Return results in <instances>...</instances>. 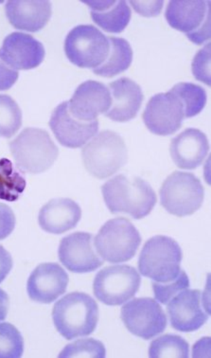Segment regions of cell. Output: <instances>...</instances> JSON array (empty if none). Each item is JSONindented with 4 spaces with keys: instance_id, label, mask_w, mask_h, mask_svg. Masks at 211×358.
<instances>
[{
    "instance_id": "1",
    "label": "cell",
    "mask_w": 211,
    "mask_h": 358,
    "mask_svg": "<svg viewBox=\"0 0 211 358\" xmlns=\"http://www.w3.org/2000/svg\"><path fill=\"white\" fill-rule=\"evenodd\" d=\"M106 205L111 213H126L133 219H143L157 204L154 189L144 179L119 175L101 187Z\"/></svg>"
},
{
    "instance_id": "2",
    "label": "cell",
    "mask_w": 211,
    "mask_h": 358,
    "mask_svg": "<svg viewBox=\"0 0 211 358\" xmlns=\"http://www.w3.org/2000/svg\"><path fill=\"white\" fill-rule=\"evenodd\" d=\"M52 320L56 330L69 341L92 335L99 322L98 304L87 294L69 293L55 303Z\"/></svg>"
},
{
    "instance_id": "3",
    "label": "cell",
    "mask_w": 211,
    "mask_h": 358,
    "mask_svg": "<svg viewBox=\"0 0 211 358\" xmlns=\"http://www.w3.org/2000/svg\"><path fill=\"white\" fill-rule=\"evenodd\" d=\"M10 149L17 168L33 175L49 170L59 155L58 147L50 134L34 127L24 129L10 141Z\"/></svg>"
},
{
    "instance_id": "4",
    "label": "cell",
    "mask_w": 211,
    "mask_h": 358,
    "mask_svg": "<svg viewBox=\"0 0 211 358\" xmlns=\"http://www.w3.org/2000/svg\"><path fill=\"white\" fill-rule=\"evenodd\" d=\"M82 159L85 169L94 178H110L126 164V144L114 131H103L82 148Z\"/></svg>"
},
{
    "instance_id": "5",
    "label": "cell",
    "mask_w": 211,
    "mask_h": 358,
    "mask_svg": "<svg viewBox=\"0 0 211 358\" xmlns=\"http://www.w3.org/2000/svg\"><path fill=\"white\" fill-rule=\"evenodd\" d=\"M182 250L173 238L157 235L145 243L138 260V269L144 277L157 282H169L178 276Z\"/></svg>"
},
{
    "instance_id": "6",
    "label": "cell",
    "mask_w": 211,
    "mask_h": 358,
    "mask_svg": "<svg viewBox=\"0 0 211 358\" xmlns=\"http://www.w3.org/2000/svg\"><path fill=\"white\" fill-rule=\"evenodd\" d=\"M140 244V232L124 217L106 222L94 240L98 255L113 264L124 263L135 257Z\"/></svg>"
},
{
    "instance_id": "7",
    "label": "cell",
    "mask_w": 211,
    "mask_h": 358,
    "mask_svg": "<svg viewBox=\"0 0 211 358\" xmlns=\"http://www.w3.org/2000/svg\"><path fill=\"white\" fill-rule=\"evenodd\" d=\"M159 194L160 203L168 213L184 217L201 208L205 189L194 173L175 172L165 179Z\"/></svg>"
},
{
    "instance_id": "8",
    "label": "cell",
    "mask_w": 211,
    "mask_h": 358,
    "mask_svg": "<svg viewBox=\"0 0 211 358\" xmlns=\"http://www.w3.org/2000/svg\"><path fill=\"white\" fill-rule=\"evenodd\" d=\"M109 50L108 37L92 25L75 27L66 37V57L79 68H99L108 57Z\"/></svg>"
},
{
    "instance_id": "9",
    "label": "cell",
    "mask_w": 211,
    "mask_h": 358,
    "mask_svg": "<svg viewBox=\"0 0 211 358\" xmlns=\"http://www.w3.org/2000/svg\"><path fill=\"white\" fill-rule=\"evenodd\" d=\"M140 275L135 267L112 266L96 275L93 291L101 303L117 306L132 299L140 289Z\"/></svg>"
},
{
    "instance_id": "10",
    "label": "cell",
    "mask_w": 211,
    "mask_h": 358,
    "mask_svg": "<svg viewBox=\"0 0 211 358\" xmlns=\"http://www.w3.org/2000/svg\"><path fill=\"white\" fill-rule=\"evenodd\" d=\"M166 20L172 28L187 34L194 44L201 45L210 39V2H169L165 13Z\"/></svg>"
},
{
    "instance_id": "11",
    "label": "cell",
    "mask_w": 211,
    "mask_h": 358,
    "mask_svg": "<svg viewBox=\"0 0 211 358\" xmlns=\"http://www.w3.org/2000/svg\"><path fill=\"white\" fill-rule=\"evenodd\" d=\"M122 320L130 333L146 341L164 332L167 327L164 310L151 298L133 299L125 304Z\"/></svg>"
},
{
    "instance_id": "12",
    "label": "cell",
    "mask_w": 211,
    "mask_h": 358,
    "mask_svg": "<svg viewBox=\"0 0 211 358\" xmlns=\"http://www.w3.org/2000/svg\"><path fill=\"white\" fill-rule=\"evenodd\" d=\"M143 122L157 136L173 135L185 119L181 101L173 93H159L150 99L143 115Z\"/></svg>"
},
{
    "instance_id": "13",
    "label": "cell",
    "mask_w": 211,
    "mask_h": 358,
    "mask_svg": "<svg viewBox=\"0 0 211 358\" xmlns=\"http://www.w3.org/2000/svg\"><path fill=\"white\" fill-rule=\"evenodd\" d=\"M92 234L75 232L63 238L59 245V260L74 273H89L103 264L92 245Z\"/></svg>"
},
{
    "instance_id": "14",
    "label": "cell",
    "mask_w": 211,
    "mask_h": 358,
    "mask_svg": "<svg viewBox=\"0 0 211 358\" xmlns=\"http://www.w3.org/2000/svg\"><path fill=\"white\" fill-rule=\"evenodd\" d=\"M50 127L61 145L75 149L84 146L94 137L98 133L99 122L75 119L68 110V101H64L52 112Z\"/></svg>"
},
{
    "instance_id": "15",
    "label": "cell",
    "mask_w": 211,
    "mask_h": 358,
    "mask_svg": "<svg viewBox=\"0 0 211 358\" xmlns=\"http://www.w3.org/2000/svg\"><path fill=\"white\" fill-rule=\"evenodd\" d=\"M112 103L109 88L103 83L87 81L80 85L68 101V110L75 119L93 122L106 114Z\"/></svg>"
},
{
    "instance_id": "16",
    "label": "cell",
    "mask_w": 211,
    "mask_h": 358,
    "mask_svg": "<svg viewBox=\"0 0 211 358\" xmlns=\"http://www.w3.org/2000/svg\"><path fill=\"white\" fill-rule=\"evenodd\" d=\"M68 275L62 266L55 263L40 264L31 274L27 291L31 301L49 304L66 293Z\"/></svg>"
},
{
    "instance_id": "17",
    "label": "cell",
    "mask_w": 211,
    "mask_h": 358,
    "mask_svg": "<svg viewBox=\"0 0 211 358\" xmlns=\"http://www.w3.org/2000/svg\"><path fill=\"white\" fill-rule=\"evenodd\" d=\"M45 48L41 42L29 34L13 33L4 39L0 58L15 71H29L44 61Z\"/></svg>"
},
{
    "instance_id": "18",
    "label": "cell",
    "mask_w": 211,
    "mask_h": 358,
    "mask_svg": "<svg viewBox=\"0 0 211 358\" xmlns=\"http://www.w3.org/2000/svg\"><path fill=\"white\" fill-rule=\"evenodd\" d=\"M170 324L180 332H194L208 320V313L202 308L201 291L185 289L168 303Z\"/></svg>"
},
{
    "instance_id": "19",
    "label": "cell",
    "mask_w": 211,
    "mask_h": 358,
    "mask_svg": "<svg viewBox=\"0 0 211 358\" xmlns=\"http://www.w3.org/2000/svg\"><path fill=\"white\" fill-rule=\"evenodd\" d=\"M210 151L207 136L202 131L189 128L173 138L170 152L173 162L180 169L194 170L204 162Z\"/></svg>"
},
{
    "instance_id": "20",
    "label": "cell",
    "mask_w": 211,
    "mask_h": 358,
    "mask_svg": "<svg viewBox=\"0 0 211 358\" xmlns=\"http://www.w3.org/2000/svg\"><path fill=\"white\" fill-rule=\"evenodd\" d=\"M112 103L106 116L117 122L135 119L143 101V90L129 78H120L109 84Z\"/></svg>"
},
{
    "instance_id": "21",
    "label": "cell",
    "mask_w": 211,
    "mask_h": 358,
    "mask_svg": "<svg viewBox=\"0 0 211 358\" xmlns=\"http://www.w3.org/2000/svg\"><path fill=\"white\" fill-rule=\"evenodd\" d=\"M5 10L10 25L29 33L41 31L52 17V4L46 0H10Z\"/></svg>"
},
{
    "instance_id": "22",
    "label": "cell",
    "mask_w": 211,
    "mask_h": 358,
    "mask_svg": "<svg viewBox=\"0 0 211 358\" xmlns=\"http://www.w3.org/2000/svg\"><path fill=\"white\" fill-rule=\"evenodd\" d=\"M82 210L73 200L52 199L43 206L38 215L43 231L52 234H62L74 229L81 220Z\"/></svg>"
},
{
    "instance_id": "23",
    "label": "cell",
    "mask_w": 211,
    "mask_h": 358,
    "mask_svg": "<svg viewBox=\"0 0 211 358\" xmlns=\"http://www.w3.org/2000/svg\"><path fill=\"white\" fill-rule=\"evenodd\" d=\"M92 9L93 21L106 33L120 34L130 22L132 13L124 0L84 1Z\"/></svg>"
},
{
    "instance_id": "24",
    "label": "cell",
    "mask_w": 211,
    "mask_h": 358,
    "mask_svg": "<svg viewBox=\"0 0 211 358\" xmlns=\"http://www.w3.org/2000/svg\"><path fill=\"white\" fill-rule=\"evenodd\" d=\"M110 50L103 65L93 69L95 74L103 78H113L127 71L132 64L133 50L129 42L119 37H108Z\"/></svg>"
},
{
    "instance_id": "25",
    "label": "cell",
    "mask_w": 211,
    "mask_h": 358,
    "mask_svg": "<svg viewBox=\"0 0 211 358\" xmlns=\"http://www.w3.org/2000/svg\"><path fill=\"white\" fill-rule=\"evenodd\" d=\"M170 92L182 103L185 119L201 113L207 103V93L204 88L192 83H179Z\"/></svg>"
},
{
    "instance_id": "26",
    "label": "cell",
    "mask_w": 211,
    "mask_h": 358,
    "mask_svg": "<svg viewBox=\"0 0 211 358\" xmlns=\"http://www.w3.org/2000/svg\"><path fill=\"white\" fill-rule=\"evenodd\" d=\"M26 188L22 173L8 159H0V199L13 202L20 199Z\"/></svg>"
},
{
    "instance_id": "27",
    "label": "cell",
    "mask_w": 211,
    "mask_h": 358,
    "mask_svg": "<svg viewBox=\"0 0 211 358\" xmlns=\"http://www.w3.org/2000/svg\"><path fill=\"white\" fill-rule=\"evenodd\" d=\"M189 355V343L179 336H159L150 344L149 357L151 358H188Z\"/></svg>"
},
{
    "instance_id": "28",
    "label": "cell",
    "mask_w": 211,
    "mask_h": 358,
    "mask_svg": "<svg viewBox=\"0 0 211 358\" xmlns=\"http://www.w3.org/2000/svg\"><path fill=\"white\" fill-rule=\"evenodd\" d=\"M22 125V112L10 96L0 94V138L15 136Z\"/></svg>"
},
{
    "instance_id": "29",
    "label": "cell",
    "mask_w": 211,
    "mask_h": 358,
    "mask_svg": "<svg viewBox=\"0 0 211 358\" xmlns=\"http://www.w3.org/2000/svg\"><path fill=\"white\" fill-rule=\"evenodd\" d=\"M24 352L23 336L10 323H0V358H20Z\"/></svg>"
},
{
    "instance_id": "30",
    "label": "cell",
    "mask_w": 211,
    "mask_h": 358,
    "mask_svg": "<svg viewBox=\"0 0 211 358\" xmlns=\"http://www.w3.org/2000/svg\"><path fill=\"white\" fill-rule=\"evenodd\" d=\"M106 355V347L101 341L93 338H85L79 339V341L66 345L65 349L59 355V357L104 358Z\"/></svg>"
},
{
    "instance_id": "31",
    "label": "cell",
    "mask_w": 211,
    "mask_h": 358,
    "mask_svg": "<svg viewBox=\"0 0 211 358\" xmlns=\"http://www.w3.org/2000/svg\"><path fill=\"white\" fill-rule=\"evenodd\" d=\"M189 285H191V282H189L188 275L186 274L185 271H181L178 276L172 282H154V296L160 303L167 304L179 292L188 289Z\"/></svg>"
},
{
    "instance_id": "32",
    "label": "cell",
    "mask_w": 211,
    "mask_h": 358,
    "mask_svg": "<svg viewBox=\"0 0 211 358\" xmlns=\"http://www.w3.org/2000/svg\"><path fill=\"white\" fill-rule=\"evenodd\" d=\"M195 79L205 85H210V44L203 48L196 53L191 66Z\"/></svg>"
},
{
    "instance_id": "33",
    "label": "cell",
    "mask_w": 211,
    "mask_h": 358,
    "mask_svg": "<svg viewBox=\"0 0 211 358\" xmlns=\"http://www.w3.org/2000/svg\"><path fill=\"white\" fill-rule=\"evenodd\" d=\"M15 227V216L9 206L0 203V240L6 239Z\"/></svg>"
},
{
    "instance_id": "34",
    "label": "cell",
    "mask_w": 211,
    "mask_h": 358,
    "mask_svg": "<svg viewBox=\"0 0 211 358\" xmlns=\"http://www.w3.org/2000/svg\"><path fill=\"white\" fill-rule=\"evenodd\" d=\"M18 71H15L0 58V92L10 90L17 83Z\"/></svg>"
},
{
    "instance_id": "35",
    "label": "cell",
    "mask_w": 211,
    "mask_h": 358,
    "mask_svg": "<svg viewBox=\"0 0 211 358\" xmlns=\"http://www.w3.org/2000/svg\"><path fill=\"white\" fill-rule=\"evenodd\" d=\"M136 12L143 17H157L161 12L163 1H131Z\"/></svg>"
},
{
    "instance_id": "36",
    "label": "cell",
    "mask_w": 211,
    "mask_h": 358,
    "mask_svg": "<svg viewBox=\"0 0 211 358\" xmlns=\"http://www.w3.org/2000/svg\"><path fill=\"white\" fill-rule=\"evenodd\" d=\"M12 268V256L2 245H0V283L6 279Z\"/></svg>"
},
{
    "instance_id": "37",
    "label": "cell",
    "mask_w": 211,
    "mask_h": 358,
    "mask_svg": "<svg viewBox=\"0 0 211 358\" xmlns=\"http://www.w3.org/2000/svg\"><path fill=\"white\" fill-rule=\"evenodd\" d=\"M10 300L9 296L0 288V322L6 319L8 311H9Z\"/></svg>"
}]
</instances>
